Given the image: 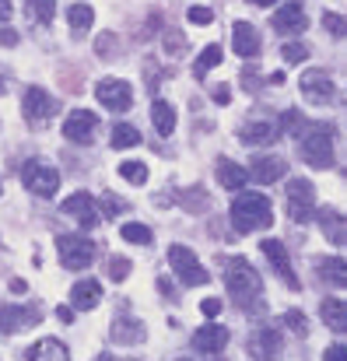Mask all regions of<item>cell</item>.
<instances>
[{"instance_id":"6da1fadb","label":"cell","mask_w":347,"mask_h":361,"mask_svg":"<svg viewBox=\"0 0 347 361\" xmlns=\"http://www.w3.org/2000/svg\"><path fill=\"white\" fill-rule=\"evenodd\" d=\"M231 225L238 232H263L274 225V207L263 193H249V190H238V197L231 200V211H229Z\"/></svg>"},{"instance_id":"7a4b0ae2","label":"cell","mask_w":347,"mask_h":361,"mask_svg":"<svg viewBox=\"0 0 347 361\" xmlns=\"http://www.w3.org/2000/svg\"><path fill=\"white\" fill-rule=\"evenodd\" d=\"M225 284H229L231 298H235L238 305H249V302H252V298H260V291H263L260 274H256V270H252V263H249V259H242V256L225 259Z\"/></svg>"},{"instance_id":"3957f363","label":"cell","mask_w":347,"mask_h":361,"mask_svg":"<svg viewBox=\"0 0 347 361\" xmlns=\"http://www.w3.org/2000/svg\"><path fill=\"white\" fill-rule=\"evenodd\" d=\"M334 126L330 123H323V126H309L305 130V140H302V158H305V165H312V169H334Z\"/></svg>"},{"instance_id":"277c9868","label":"cell","mask_w":347,"mask_h":361,"mask_svg":"<svg viewBox=\"0 0 347 361\" xmlns=\"http://www.w3.org/2000/svg\"><path fill=\"white\" fill-rule=\"evenodd\" d=\"M56 109H60V102H56L46 88H39V85L25 88V95H21V113H25V123H28V126H46V123L56 116Z\"/></svg>"},{"instance_id":"5b68a950","label":"cell","mask_w":347,"mask_h":361,"mask_svg":"<svg viewBox=\"0 0 347 361\" xmlns=\"http://www.w3.org/2000/svg\"><path fill=\"white\" fill-rule=\"evenodd\" d=\"M21 183H25V190H28V193H35V197L49 200V197H56V190H60V172L32 158V161H25V165H21Z\"/></svg>"},{"instance_id":"8992f818","label":"cell","mask_w":347,"mask_h":361,"mask_svg":"<svg viewBox=\"0 0 347 361\" xmlns=\"http://www.w3.org/2000/svg\"><path fill=\"white\" fill-rule=\"evenodd\" d=\"M284 200H288V218H295L298 225L312 221V214H316V190H312L309 179H288Z\"/></svg>"},{"instance_id":"52a82bcc","label":"cell","mask_w":347,"mask_h":361,"mask_svg":"<svg viewBox=\"0 0 347 361\" xmlns=\"http://www.w3.org/2000/svg\"><path fill=\"white\" fill-rule=\"evenodd\" d=\"M169 263H172L176 277H179L186 288H200V284L211 281V274L200 267V259H197V252H193L190 245H172V249H169Z\"/></svg>"},{"instance_id":"ba28073f","label":"cell","mask_w":347,"mask_h":361,"mask_svg":"<svg viewBox=\"0 0 347 361\" xmlns=\"http://www.w3.org/2000/svg\"><path fill=\"white\" fill-rule=\"evenodd\" d=\"M56 256L67 270H88L95 259V242L88 235H60L56 239Z\"/></svg>"},{"instance_id":"9c48e42d","label":"cell","mask_w":347,"mask_h":361,"mask_svg":"<svg viewBox=\"0 0 347 361\" xmlns=\"http://www.w3.org/2000/svg\"><path fill=\"white\" fill-rule=\"evenodd\" d=\"M95 99H99V106H106L109 113H126V109L133 106V88H130L126 81H119V78H106V81L95 85Z\"/></svg>"},{"instance_id":"30bf717a","label":"cell","mask_w":347,"mask_h":361,"mask_svg":"<svg viewBox=\"0 0 347 361\" xmlns=\"http://www.w3.org/2000/svg\"><path fill=\"white\" fill-rule=\"evenodd\" d=\"M298 88H302V95H305L309 102H316V106H327V102L337 99V85H334V78H330L327 71H305V74L298 78Z\"/></svg>"},{"instance_id":"8fae6325","label":"cell","mask_w":347,"mask_h":361,"mask_svg":"<svg viewBox=\"0 0 347 361\" xmlns=\"http://www.w3.org/2000/svg\"><path fill=\"white\" fill-rule=\"evenodd\" d=\"M63 214H67V218H74L81 228H95V225L102 221L99 204H95V200H92V193H85V190H78V193H71V197L63 200Z\"/></svg>"},{"instance_id":"7c38bea8","label":"cell","mask_w":347,"mask_h":361,"mask_svg":"<svg viewBox=\"0 0 347 361\" xmlns=\"http://www.w3.org/2000/svg\"><path fill=\"white\" fill-rule=\"evenodd\" d=\"M95 130H99V116L92 109H74L63 120V137L71 144H92L95 140Z\"/></svg>"},{"instance_id":"4fadbf2b","label":"cell","mask_w":347,"mask_h":361,"mask_svg":"<svg viewBox=\"0 0 347 361\" xmlns=\"http://www.w3.org/2000/svg\"><path fill=\"white\" fill-rule=\"evenodd\" d=\"M39 319H42L39 305H0V330L4 334H21Z\"/></svg>"},{"instance_id":"5bb4252c","label":"cell","mask_w":347,"mask_h":361,"mask_svg":"<svg viewBox=\"0 0 347 361\" xmlns=\"http://www.w3.org/2000/svg\"><path fill=\"white\" fill-rule=\"evenodd\" d=\"M281 330H274V326H260V330H252V337H249V358L252 361H277L281 355Z\"/></svg>"},{"instance_id":"9a60e30c","label":"cell","mask_w":347,"mask_h":361,"mask_svg":"<svg viewBox=\"0 0 347 361\" xmlns=\"http://www.w3.org/2000/svg\"><path fill=\"white\" fill-rule=\"evenodd\" d=\"M260 249H263V256L270 259V267L281 274V281L291 288V291H298L302 284H298V277H295V270H291V259H288V245L277 239H263L260 242Z\"/></svg>"},{"instance_id":"2e32d148","label":"cell","mask_w":347,"mask_h":361,"mask_svg":"<svg viewBox=\"0 0 347 361\" xmlns=\"http://www.w3.org/2000/svg\"><path fill=\"white\" fill-rule=\"evenodd\" d=\"M231 49H235L242 60H249V56H260V49H263V42H260V32H256L249 21H235V25H231Z\"/></svg>"},{"instance_id":"e0dca14e","label":"cell","mask_w":347,"mask_h":361,"mask_svg":"<svg viewBox=\"0 0 347 361\" xmlns=\"http://www.w3.org/2000/svg\"><path fill=\"white\" fill-rule=\"evenodd\" d=\"M190 344H193V351H200V355H221L225 344H229V330L218 326V323H207V326H200V330L193 334Z\"/></svg>"},{"instance_id":"ac0fdd59","label":"cell","mask_w":347,"mask_h":361,"mask_svg":"<svg viewBox=\"0 0 347 361\" xmlns=\"http://www.w3.org/2000/svg\"><path fill=\"white\" fill-rule=\"evenodd\" d=\"M245 172H249V179H256V183L270 186V183L284 179V172H288V161H284V158H274V154H267V158H252V165H249Z\"/></svg>"},{"instance_id":"d6986e66","label":"cell","mask_w":347,"mask_h":361,"mask_svg":"<svg viewBox=\"0 0 347 361\" xmlns=\"http://www.w3.org/2000/svg\"><path fill=\"white\" fill-rule=\"evenodd\" d=\"M274 28H277L281 35H302V32L309 28V18H305V11H302L298 4H288V7H281V11L274 14Z\"/></svg>"},{"instance_id":"ffe728a7","label":"cell","mask_w":347,"mask_h":361,"mask_svg":"<svg viewBox=\"0 0 347 361\" xmlns=\"http://www.w3.org/2000/svg\"><path fill=\"white\" fill-rule=\"evenodd\" d=\"M102 302V284L99 281H78L71 288V309L74 312H92Z\"/></svg>"},{"instance_id":"44dd1931","label":"cell","mask_w":347,"mask_h":361,"mask_svg":"<svg viewBox=\"0 0 347 361\" xmlns=\"http://www.w3.org/2000/svg\"><path fill=\"white\" fill-rule=\"evenodd\" d=\"M109 337H113L116 344H140V341L147 337V330H144V323L133 319V316H116Z\"/></svg>"},{"instance_id":"7402d4cb","label":"cell","mask_w":347,"mask_h":361,"mask_svg":"<svg viewBox=\"0 0 347 361\" xmlns=\"http://www.w3.org/2000/svg\"><path fill=\"white\" fill-rule=\"evenodd\" d=\"M238 140L242 144H249V147H267V144H274L277 140V126L274 123H245L242 130H238Z\"/></svg>"},{"instance_id":"603a6c76","label":"cell","mask_w":347,"mask_h":361,"mask_svg":"<svg viewBox=\"0 0 347 361\" xmlns=\"http://www.w3.org/2000/svg\"><path fill=\"white\" fill-rule=\"evenodd\" d=\"M28 361H71L67 355V348L56 341V337H42V341H35L32 348H28Z\"/></svg>"},{"instance_id":"cb8c5ba5","label":"cell","mask_w":347,"mask_h":361,"mask_svg":"<svg viewBox=\"0 0 347 361\" xmlns=\"http://www.w3.org/2000/svg\"><path fill=\"white\" fill-rule=\"evenodd\" d=\"M218 183H221V190H229V193H238L245 183H249V172L242 169V165H235L229 158H218Z\"/></svg>"},{"instance_id":"d4e9b609","label":"cell","mask_w":347,"mask_h":361,"mask_svg":"<svg viewBox=\"0 0 347 361\" xmlns=\"http://www.w3.org/2000/svg\"><path fill=\"white\" fill-rule=\"evenodd\" d=\"M151 123L162 137H172L176 133V106L165 102V99H154L151 102Z\"/></svg>"},{"instance_id":"484cf974","label":"cell","mask_w":347,"mask_h":361,"mask_svg":"<svg viewBox=\"0 0 347 361\" xmlns=\"http://www.w3.org/2000/svg\"><path fill=\"white\" fill-rule=\"evenodd\" d=\"M316 221H319L323 235L334 242V245H344V218H341L334 207H323V211L316 214Z\"/></svg>"},{"instance_id":"4316f807","label":"cell","mask_w":347,"mask_h":361,"mask_svg":"<svg viewBox=\"0 0 347 361\" xmlns=\"http://www.w3.org/2000/svg\"><path fill=\"white\" fill-rule=\"evenodd\" d=\"M319 316H323V323H327L330 330H337V334H341V330H344V323H347L344 298H334V295H330V298L319 305Z\"/></svg>"},{"instance_id":"83f0119b","label":"cell","mask_w":347,"mask_h":361,"mask_svg":"<svg viewBox=\"0 0 347 361\" xmlns=\"http://www.w3.org/2000/svg\"><path fill=\"white\" fill-rule=\"evenodd\" d=\"M316 270L323 274V281H327V284H334V288H344L347 267H344V259H341V256H327V259H319V263H316Z\"/></svg>"},{"instance_id":"f1b7e54d","label":"cell","mask_w":347,"mask_h":361,"mask_svg":"<svg viewBox=\"0 0 347 361\" xmlns=\"http://www.w3.org/2000/svg\"><path fill=\"white\" fill-rule=\"evenodd\" d=\"M221 60H225V49H221L218 42H211V46H207V49L197 56V63H193V74H197V78H204V74H207V71H214Z\"/></svg>"},{"instance_id":"f546056e","label":"cell","mask_w":347,"mask_h":361,"mask_svg":"<svg viewBox=\"0 0 347 361\" xmlns=\"http://www.w3.org/2000/svg\"><path fill=\"white\" fill-rule=\"evenodd\" d=\"M67 21H71L74 32H88L92 21H95V11H92L88 4H71V7H67Z\"/></svg>"},{"instance_id":"4dcf8cb0","label":"cell","mask_w":347,"mask_h":361,"mask_svg":"<svg viewBox=\"0 0 347 361\" xmlns=\"http://www.w3.org/2000/svg\"><path fill=\"white\" fill-rule=\"evenodd\" d=\"M25 11L35 25H49L56 14V0H25Z\"/></svg>"},{"instance_id":"1f68e13d","label":"cell","mask_w":347,"mask_h":361,"mask_svg":"<svg viewBox=\"0 0 347 361\" xmlns=\"http://www.w3.org/2000/svg\"><path fill=\"white\" fill-rule=\"evenodd\" d=\"M109 144H113L116 151H119V147H137V144H140V133H137V126H130V123H116Z\"/></svg>"},{"instance_id":"d6a6232c","label":"cell","mask_w":347,"mask_h":361,"mask_svg":"<svg viewBox=\"0 0 347 361\" xmlns=\"http://www.w3.org/2000/svg\"><path fill=\"white\" fill-rule=\"evenodd\" d=\"M119 235L126 242H137V245H151V242H154V232H151L147 225H140V221H126V225L119 228Z\"/></svg>"},{"instance_id":"836d02e7","label":"cell","mask_w":347,"mask_h":361,"mask_svg":"<svg viewBox=\"0 0 347 361\" xmlns=\"http://www.w3.org/2000/svg\"><path fill=\"white\" fill-rule=\"evenodd\" d=\"M119 176L133 186L147 183V161H119Z\"/></svg>"},{"instance_id":"e575fe53","label":"cell","mask_w":347,"mask_h":361,"mask_svg":"<svg viewBox=\"0 0 347 361\" xmlns=\"http://www.w3.org/2000/svg\"><path fill=\"white\" fill-rule=\"evenodd\" d=\"M162 42H165V53H169V56H176V60L186 53V35H183L179 28H165Z\"/></svg>"},{"instance_id":"d590c367","label":"cell","mask_w":347,"mask_h":361,"mask_svg":"<svg viewBox=\"0 0 347 361\" xmlns=\"http://www.w3.org/2000/svg\"><path fill=\"white\" fill-rule=\"evenodd\" d=\"M281 326H284V330H291L295 337H305V334H309V319H305L298 309L284 312V316H281Z\"/></svg>"},{"instance_id":"8d00e7d4","label":"cell","mask_w":347,"mask_h":361,"mask_svg":"<svg viewBox=\"0 0 347 361\" xmlns=\"http://www.w3.org/2000/svg\"><path fill=\"white\" fill-rule=\"evenodd\" d=\"M179 204L186 207V211H207V193L204 190H186V193H179Z\"/></svg>"},{"instance_id":"74e56055","label":"cell","mask_w":347,"mask_h":361,"mask_svg":"<svg viewBox=\"0 0 347 361\" xmlns=\"http://www.w3.org/2000/svg\"><path fill=\"white\" fill-rule=\"evenodd\" d=\"M281 56H284L288 63H305V60H309V46H305V42H284V46H281Z\"/></svg>"},{"instance_id":"f35d334b","label":"cell","mask_w":347,"mask_h":361,"mask_svg":"<svg viewBox=\"0 0 347 361\" xmlns=\"http://www.w3.org/2000/svg\"><path fill=\"white\" fill-rule=\"evenodd\" d=\"M130 267H133V263H130L126 256H109V277H113L116 284L130 277Z\"/></svg>"},{"instance_id":"ab89813d","label":"cell","mask_w":347,"mask_h":361,"mask_svg":"<svg viewBox=\"0 0 347 361\" xmlns=\"http://www.w3.org/2000/svg\"><path fill=\"white\" fill-rule=\"evenodd\" d=\"M95 49H99V56H102V60H113L116 56V35L113 32H102V35H99V42H95Z\"/></svg>"},{"instance_id":"60d3db41","label":"cell","mask_w":347,"mask_h":361,"mask_svg":"<svg viewBox=\"0 0 347 361\" xmlns=\"http://www.w3.org/2000/svg\"><path fill=\"white\" fill-rule=\"evenodd\" d=\"M305 130H309V123L302 120V113H288V116H284V133H288V137H298V133H305Z\"/></svg>"},{"instance_id":"b9f144b4","label":"cell","mask_w":347,"mask_h":361,"mask_svg":"<svg viewBox=\"0 0 347 361\" xmlns=\"http://www.w3.org/2000/svg\"><path fill=\"white\" fill-rule=\"evenodd\" d=\"M186 18H190L193 25H211V21H214V11H211V7H204V4H193Z\"/></svg>"},{"instance_id":"7bdbcfd3","label":"cell","mask_w":347,"mask_h":361,"mask_svg":"<svg viewBox=\"0 0 347 361\" xmlns=\"http://www.w3.org/2000/svg\"><path fill=\"white\" fill-rule=\"evenodd\" d=\"M323 25H327V32H330V35H337V39L344 35V18H341V14L327 11V14H323Z\"/></svg>"},{"instance_id":"ee69618b","label":"cell","mask_w":347,"mask_h":361,"mask_svg":"<svg viewBox=\"0 0 347 361\" xmlns=\"http://www.w3.org/2000/svg\"><path fill=\"white\" fill-rule=\"evenodd\" d=\"M102 211H106V214H119V211H126V200H119V197H106V200H102Z\"/></svg>"},{"instance_id":"f6af8a7d","label":"cell","mask_w":347,"mask_h":361,"mask_svg":"<svg viewBox=\"0 0 347 361\" xmlns=\"http://www.w3.org/2000/svg\"><path fill=\"white\" fill-rule=\"evenodd\" d=\"M200 312H204V316H218V312H221V298H204V302H200Z\"/></svg>"},{"instance_id":"bcb514c9","label":"cell","mask_w":347,"mask_h":361,"mask_svg":"<svg viewBox=\"0 0 347 361\" xmlns=\"http://www.w3.org/2000/svg\"><path fill=\"white\" fill-rule=\"evenodd\" d=\"M0 46H18V32L14 28H0Z\"/></svg>"},{"instance_id":"7dc6e473","label":"cell","mask_w":347,"mask_h":361,"mask_svg":"<svg viewBox=\"0 0 347 361\" xmlns=\"http://www.w3.org/2000/svg\"><path fill=\"white\" fill-rule=\"evenodd\" d=\"M323 361H344V348H341V344L327 348V358H323Z\"/></svg>"},{"instance_id":"c3c4849f","label":"cell","mask_w":347,"mask_h":361,"mask_svg":"<svg viewBox=\"0 0 347 361\" xmlns=\"http://www.w3.org/2000/svg\"><path fill=\"white\" fill-rule=\"evenodd\" d=\"M56 319H60V323H71V319H74V309L60 305V309H56Z\"/></svg>"},{"instance_id":"681fc988","label":"cell","mask_w":347,"mask_h":361,"mask_svg":"<svg viewBox=\"0 0 347 361\" xmlns=\"http://www.w3.org/2000/svg\"><path fill=\"white\" fill-rule=\"evenodd\" d=\"M11 11H14V7H11V0H0V21H7V18H11Z\"/></svg>"},{"instance_id":"f907efd6","label":"cell","mask_w":347,"mask_h":361,"mask_svg":"<svg viewBox=\"0 0 347 361\" xmlns=\"http://www.w3.org/2000/svg\"><path fill=\"white\" fill-rule=\"evenodd\" d=\"M214 99H218V102H229V88H225V85H221V88H214Z\"/></svg>"},{"instance_id":"816d5d0a","label":"cell","mask_w":347,"mask_h":361,"mask_svg":"<svg viewBox=\"0 0 347 361\" xmlns=\"http://www.w3.org/2000/svg\"><path fill=\"white\" fill-rule=\"evenodd\" d=\"M158 291H162V295H172V284H169V277H162V281H158Z\"/></svg>"},{"instance_id":"f5cc1de1","label":"cell","mask_w":347,"mask_h":361,"mask_svg":"<svg viewBox=\"0 0 347 361\" xmlns=\"http://www.w3.org/2000/svg\"><path fill=\"white\" fill-rule=\"evenodd\" d=\"M249 4H252V7H274L277 0H249Z\"/></svg>"},{"instance_id":"db71d44e","label":"cell","mask_w":347,"mask_h":361,"mask_svg":"<svg viewBox=\"0 0 347 361\" xmlns=\"http://www.w3.org/2000/svg\"><path fill=\"white\" fill-rule=\"evenodd\" d=\"M95 361H119V358H116V355H99Z\"/></svg>"},{"instance_id":"11a10c76","label":"cell","mask_w":347,"mask_h":361,"mask_svg":"<svg viewBox=\"0 0 347 361\" xmlns=\"http://www.w3.org/2000/svg\"><path fill=\"white\" fill-rule=\"evenodd\" d=\"M0 193H4V190H0Z\"/></svg>"}]
</instances>
